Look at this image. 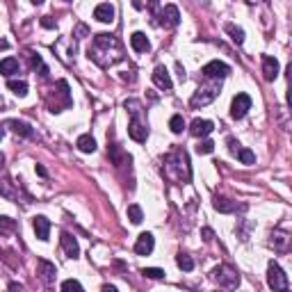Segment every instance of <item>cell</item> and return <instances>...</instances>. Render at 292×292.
<instances>
[{
	"instance_id": "35",
	"label": "cell",
	"mask_w": 292,
	"mask_h": 292,
	"mask_svg": "<svg viewBox=\"0 0 292 292\" xmlns=\"http://www.w3.org/2000/svg\"><path fill=\"white\" fill-rule=\"evenodd\" d=\"M124 108L128 110V112L133 114V119H135L137 114H140V110H142V103H140V101H135V98H130V101H126V103H124Z\"/></svg>"
},
{
	"instance_id": "30",
	"label": "cell",
	"mask_w": 292,
	"mask_h": 292,
	"mask_svg": "<svg viewBox=\"0 0 292 292\" xmlns=\"http://www.w3.org/2000/svg\"><path fill=\"white\" fill-rule=\"evenodd\" d=\"M169 128H171L173 135H180L185 128V119H183V114H173L171 119H169Z\"/></svg>"
},
{
	"instance_id": "10",
	"label": "cell",
	"mask_w": 292,
	"mask_h": 292,
	"mask_svg": "<svg viewBox=\"0 0 292 292\" xmlns=\"http://www.w3.org/2000/svg\"><path fill=\"white\" fill-rule=\"evenodd\" d=\"M60 242H62V251L66 254V258H78L80 256V247H78L76 238L71 235V233H62L60 235Z\"/></svg>"
},
{
	"instance_id": "37",
	"label": "cell",
	"mask_w": 292,
	"mask_h": 292,
	"mask_svg": "<svg viewBox=\"0 0 292 292\" xmlns=\"http://www.w3.org/2000/svg\"><path fill=\"white\" fill-rule=\"evenodd\" d=\"M87 34H89L87 25H85V23H80V25L76 27V32H73V37H76V39H82V37H87Z\"/></svg>"
},
{
	"instance_id": "5",
	"label": "cell",
	"mask_w": 292,
	"mask_h": 292,
	"mask_svg": "<svg viewBox=\"0 0 292 292\" xmlns=\"http://www.w3.org/2000/svg\"><path fill=\"white\" fill-rule=\"evenodd\" d=\"M217 94H219V85L199 87V89H196V94L192 96V101H189V105H192V108H203V105H208V103H212V101H215Z\"/></svg>"
},
{
	"instance_id": "16",
	"label": "cell",
	"mask_w": 292,
	"mask_h": 292,
	"mask_svg": "<svg viewBox=\"0 0 292 292\" xmlns=\"http://www.w3.org/2000/svg\"><path fill=\"white\" fill-rule=\"evenodd\" d=\"M94 18L101 23H112L114 21V7L110 5V2H101V5H96V9H94Z\"/></svg>"
},
{
	"instance_id": "17",
	"label": "cell",
	"mask_w": 292,
	"mask_h": 292,
	"mask_svg": "<svg viewBox=\"0 0 292 292\" xmlns=\"http://www.w3.org/2000/svg\"><path fill=\"white\" fill-rule=\"evenodd\" d=\"M130 46H133V50H137V53H148V50H151V41L146 39L144 32L130 34Z\"/></svg>"
},
{
	"instance_id": "11",
	"label": "cell",
	"mask_w": 292,
	"mask_h": 292,
	"mask_svg": "<svg viewBox=\"0 0 292 292\" xmlns=\"http://www.w3.org/2000/svg\"><path fill=\"white\" fill-rule=\"evenodd\" d=\"M153 247H155V240H153L151 233H142L135 242V254L137 256H148L153 254Z\"/></svg>"
},
{
	"instance_id": "23",
	"label": "cell",
	"mask_w": 292,
	"mask_h": 292,
	"mask_svg": "<svg viewBox=\"0 0 292 292\" xmlns=\"http://www.w3.org/2000/svg\"><path fill=\"white\" fill-rule=\"evenodd\" d=\"M288 242H290L288 233H283V231H274V233H272V247H274L276 251H286L288 249Z\"/></svg>"
},
{
	"instance_id": "20",
	"label": "cell",
	"mask_w": 292,
	"mask_h": 292,
	"mask_svg": "<svg viewBox=\"0 0 292 292\" xmlns=\"http://www.w3.org/2000/svg\"><path fill=\"white\" fill-rule=\"evenodd\" d=\"M7 128H11V133H16V135H21V137H34L32 126L25 124V121L9 119V121H7Z\"/></svg>"
},
{
	"instance_id": "12",
	"label": "cell",
	"mask_w": 292,
	"mask_h": 292,
	"mask_svg": "<svg viewBox=\"0 0 292 292\" xmlns=\"http://www.w3.org/2000/svg\"><path fill=\"white\" fill-rule=\"evenodd\" d=\"M215 130V124L208 119H194L192 124H189V133L194 137H208Z\"/></svg>"
},
{
	"instance_id": "27",
	"label": "cell",
	"mask_w": 292,
	"mask_h": 292,
	"mask_svg": "<svg viewBox=\"0 0 292 292\" xmlns=\"http://www.w3.org/2000/svg\"><path fill=\"white\" fill-rule=\"evenodd\" d=\"M7 87H9L11 94H16L18 98L27 96V82H23V80H9V82H7Z\"/></svg>"
},
{
	"instance_id": "29",
	"label": "cell",
	"mask_w": 292,
	"mask_h": 292,
	"mask_svg": "<svg viewBox=\"0 0 292 292\" xmlns=\"http://www.w3.org/2000/svg\"><path fill=\"white\" fill-rule=\"evenodd\" d=\"M228 34H231V39L235 43H242L244 41V30L242 27H238V25H233V23H226V27H224Z\"/></svg>"
},
{
	"instance_id": "13",
	"label": "cell",
	"mask_w": 292,
	"mask_h": 292,
	"mask_svg": "<svg viewBox=\"0 0 292 292\" xmlns=\"http://www.w3.org/2000/svg\"><path fill=\"white\" fill-rule=\"evenodd\" d=\"M263 76H265L267 82L276 80V76H279V60H276V57L263 55Z\"/></svg>"
},
{
	"instance_id": "41",
	"label": "cell",
	"mask_w": 292,
	"mask_h": 292,
	"mask_svg": "<svg viewBox=\"0 0 292 292\" xmlns=\"http://www.w3.org/2000/svg\"><path fill=\"white\" fill-rule=\"evenodd\" d=\"M101 292H119V290H117L114 286H103V288H101Z\"/></svg>"
},
{
	"instance_id": "39",
	"label": "cell",
	"mask_w": 292,
	"mask_h": 292,
	"mask_svg": "<svg viewBox=\"0 0 292 292\" xmlns=\"http://www.w3.org/2000/svg\"><path fill=\"white\" fill-rule=\"evenodd\" d=\"M203 240H206V242H212V240H215V233H212V228H203Z\"/></svg>"
},
{
	"instance_id": "1",
	"label": "cell",
	"mask_w": 292,
	"mask_h": 292,
	"mask_svg": "<svg viewBox=\"0 0 292 292\" xmlns=\"http://www.w3.org/2000/svg\"><path fill=\"white\" fill-rule=\"evenodd\" d=\"M87 55H89V60H94L98 66H103V69L117 64V62L124 57V53H121V41L114 37V34H108V32L94 34V41H92V46H89V50H87Z\"/></svg>"
},
{
	"instance_id": "42",
	"label": "cell",
	"mask_w": 292,
	"mask_h": 292,
	"mask_svg": "<svg viewBox=\"0 0 292 292\" xmlns=\"http://www.w3.org/2000/svg\"><path fill=\"white\" fill-rule=\"evenodd\" d=\"M37 173H39V176H43V178H46V176H48V173H46V169H43L41 164H37Z\"/></svg>"
},
{
	"instance_id": "9",
	"label": "cell",
	"mask_w": 292,
	"mask_h": 292,
	"mask_svg": "<svg viewBox=\"0 0 292 292\" xmlns=\"http://www.w3.org/2000/svg\"><path fill=\"white\" fill-rule=\"evenodd\" d=\"M153 82H155L157 89H162V92H169L173 87V80L171 76H169V71L164 69V66H155L153 69Z\"/></svg>"
},
{
	"instance_id": "44",
	"label": "cell",
	"mask_w": 292,
	"mask_h": 292,
	"mask_svg": "<svg viewBox=\"0 0 292 292\" xmlns=\"http://www.w3.org/2000/svg\"><path fill=\"white\" fill-rule=\"evenodd\" d=\"M0 140H2V128H0Z\"/></svg>"
},
{
	"instance_id": "31",
	"label": "cell",
	"mask_w": 292,
	"mask_h": 292,
	"mask_svg": "<svg viewBox=\"0 0 292 292\" xmlns=\"http://www.w3.org/2000/svg\"><path fill=\"white\" fill-rule=\"evenodd\" d=\"M176 265H178L183 272H192V270H194V260L189 258L187 254H178V258H176Z\"/></svg>"
},
{
	"instance_id": "21",
	"label": "cell",
	"mask_w": 292,
	"mask_h": 292,
	"mask_svg": "<svg viewBox=\"0 0 292 292\" xmlns=\"http://www.w3.org/2000/svg\"><path fill=\"white\" fill-rule=\"evenodd\" d=\"M0 73L7 78H11L14 73H18V60L16 57H5V60H0Z\"/></svg>"
},
{
	"instance_id": "14",
	"label": "cell",
	"mask_w": 292,
	"mask_h": 292,
	"mask_svg": "<svg viewBox=\"0 0 292 292\" xmlns=\"http://www.w3.org/2000/svg\"><path fill=\"white\" fill-rule=\"evenodd\" d=\"M32 228H34V233H37V238L41 240V242H46V240H48V235H50V222L43 215L34 217V219H32Z\"/></svg>"
},
{
	"instance_id": "25",
	"label": "cell",
	"mask_w": 292,
	"mask_h": 292,
	"mask_svg": "<svg viewBox=\"0 0 292 292\" xmlns=\"http://www.w3.org/2000/svg\"><path fill=\"white\" fill-rule=\"evenodd\" d=\"M0 194L5 196L7 201H18V192L11 187V180L0 178Z\"/></svg>"
},
{
	"instance_id": "26",
	"label": "cell",
	"mask_w": 292,
	"mask_h": 292,
	"mask_svg": "<svg viewBox=\"0 0 292 292\" xmlns=\"http://www.w3.org/2000/svg\"><path fill=\"white\" fill-rule=\"evenodd\" d=\"M16 228H18L16 219H11V217H0V235H11Z\"/></svg>"
},
{
	"instance_id": "18",
	"label": "cell",
	"mask_w": 292,
	"mask_h": 292,
	"mask_svg": "<svg viewBox=\"0 0 292 292\" xmlns=\"http://www.w3.org/2000/svg\"><path fill=\"white\" fill-rule=\"evenodd\" d=\"M108 153H110V157H112V162L117 164V167H124V164H130V162H133V157H130L128 153L121 151V146H117V144L108 146Z\"/></svg>"
},
{
	"instance_id": "4",
	"label": "cell",
	"mask_w": 292,
	"mask_h": 292,
	"mask_svg": "<svg viewBox=\"0 0 292 292\" xmlns=\"http://www.w3.org/2000/svg\"><path fill=\"white\" fill-rule=\"evenodd\" d=\"M267 286L274 292H288V274L276 263H270L267 267Z\"/></svg>"
},
{
	"instance_id": "34",
	"label": "cell",
	"mask_w": 292,
	"mask_h": 292,
	"mask_svg": "<svg viewBox=\"0 0 292 292\" xmlns=\"http://www.w3.org/2000/svg\"><path fill=\"white\" fill-rule=\"evenodd\" d=\"M142 274L146 276V279H164V270H157V267H144L142 270Z\"/></svg>"
},
{
	"instance_id": "38",
	"label": "cell",
	"mask_w": 292,
	"mask_h": 292,
	"mask_svg": "<svg viewBox=\"0 0 292 292\" xmlns=\"http://www.w3.org/2000/svg\"><path fill=\"white\" fill-rule=\"evenodd\" d=\"M228 151L233 153V155H238V151H240V144L235 140H228Z\"/></svg>"
},
{
	"instance_id": "33",
	"label": "cell",
	"mask_w": 292,
	"mask_h": 292,
	"mask_svg": "<svg viewBox=\"0 0 292 292\" xmlns=\"http://www.w3.org/2000/svg\"><path fill=\"white\" fill-rule=\"evenodd\" d=\"M238 157H240V162L242 164H256V155L249 151V148H240Z\"/></svg>"
},
{
	"instance_id": "3",
	"label": "cell",
	"mask_w": 292,
	"mask_h": 292,
	"mask_svg": "<svg viewBox=\"0 0 292 292\" xmlns=\"http://www.w3.org/2000/svg\"><path fill=\"white\" fill-rule=\"evenodd\" d=\"M210 276H212V281H215L219 288H224V290H235V288L240 286V274L233 270L231 265L215 267V270L210 272Z\"/></svg>"
},
{
	"instance_id": "36",
	"label": "cell",
	"mask_w": 292,
	"mask_h": 292,
	"mask_svg": "<svg viewBox=\"0 0 292 292\" xmlns=\"http://www.w3.org/2000/svg\"><path fill=\"white\" fill-rule=\"evenodd\" d=\"M215 151V144H212L210 140H203L199 142V146H196V153H201V155H208V153Z\"/></svg>"
},
{
	"instance_id": "32",
	"label": "cell",
	"mask_w": 292,
	"mask_h": 292,
	"mask_svg": "<svg viewBox=\"0 0 292 292\" xmlns=\"http://www.w3.org/2000/svg\"><path fill=\"white\" fill-rule=\"evenodd\" d=\"M62 292H85V288H82L80 281H76V279H66V281L62 283Z\"/></svg>"
},
{
	"instance_id": "8",
	"label": "cell",
	"mask_w": 292,
	"mask_h": 292,
	"mask_svg": "<svg viewBox=\"0 0 292 292\" xmlns=\"http://www.w3.org/2000/svg\"><path fill=\"white\" fill-rule=\"evenodd\" d=\"M228 73H231V66L219 62V60H212L203 66V76L206 78H219V80H222V78H226Z\"/></svg>"
},
{
	"instance_id": "6",
	"label": "cell",
	"mask_w": 292,
	"mask_h": 292,
	"mask_svg": "<svg viewBox=\"0 0 292 292\" xmlns=\"http://www.w3.org/2000/svg\"><path fill=\"white\" fill-rule=\"evenodd\" d=\"M249 110H251V96L249 94H238V96L233 98V103H231V117L233 119H244Z\"/></svg>"
},
{
	"instance_id": "40",
	"label": "cell",
	"mask_w": 292,
	"mask_h": 292,
	"mask_svg": "<svg viewBox=\"0 0 292 292\" xmlns=\"http://www.w3.org/2000/svg\"><path fill=\"white\" fill-rule=\"evenodd\" d=\"M41 25H43V27H55V21H53L50 16H43V18H41Z\"/></svg>"
},
{
	"instance_id": "7",
	"label": "cell",
	"mask_w": 292,
	"mask_h": 292,
	"mask_svg": "<svg viewBox=\"0 0 292 292\" xmlns=\"http://www.w3.org/2000/svg\"><path fill=\"white\" fill-rule=\"evenodd\" d=\"M157 23L162 27H176L180 23V14H178V7L176 5H164L157 14Z\"/></svg>"
},
{
	"instance_id": "24",
	"label": "cell",
	"mask_w": 292,
	"mask_h": 292,
	"mask_svg": "<svg viewBox=\"0 0 292 292\" xmlns=\"http://www.w3.org/2000/svg\"><path fill=\"white\" fill-rule=\"evenodd\" d=\"M212 206H215V210L224 212V215H228V212H235V203H233L231 199H226V196H215Z\"/></svg>"
},
{
	"instance_id": "19",
	"label": "cell",
	"mask_w": 292,
	"mask_h": 292,
	"mask_svg": "<svg viewBox=\"0 0 292 292\" xmlns=\"http://www.w3.org/2000/svg\"><path fill=\"white\" fill-rule=\"evenodd\" d=\"M55 274H57V270H55L53 263H48V260H39V276H41V281L46 283V286L55 283Z\"/></svg>"
},
{
	"instance_id": "28",
	"label": "cell",
	"mask_w": 292,
	"mask_h": 292,
	"mask_svg": "<svg viewBox=\"0 0 292 292\" xmlns=\"http://www.w3.org/2000/svg\"><path fill=\"white\" fill-rule=\"evenodd\" d=\"M126 215H128V219L133 224H142L144 222V212H142V208L137 206V203H133V206H128V210H126Z\"/></svg>"
},
{
	"instance_id": "22",
	"label": "cell",
	"mask_w": 292,
	"mask_h": 292,
	"mask_svg": "<svg viewBox=\"0 0 292 292\" xmlns=\"http://www.w3.org/2000/svg\"><path fill=\"white\" fill-rule=\"evenodd\" d=\"M76 146H78V151L80 153H94L96 151V140H94L92 135H80L76 142Z\"/></svg>"
},
{
	"instance_id": "2",
	"label": "cell",
	"mask_w": 292,
	"mask_h": 292,
	"mask_svg": "<svg viewBox=\"0 0 292 292\" xmlns=\"http://www.w3.org/2000/svg\"><path fill=\"white\" fill-rule=\"evenodd\" d=\"M164 162H167V173L171 178L180 180V183H187L192 171H189V160H187V155H185V151H176L173 155H169Z\"/></svg>"
},
{
	"instance_id": "43",
	"label": "cell",
	"mask_w": 292,
	"mask_h": 292,
	"mask_svg": "<svg viewBox=\"0 0 292 292\" xmlns=\"http://www.w3.org/2000/svg\"><path fill=\"white\" fill-rule=\"evenodd\" d=\"M2 164H5V155L0 153V169H2Z\"/></svg>"
},
{
	"instance_id": "15",
	"label": "cell",
	"mask_w": 292,
	"mask_h": 292,
	"mask_svg": "<svg viewBox=\"0 0 292 292\" xmlns=\"http://www.w3.org/2000/svg\"><path fill=\"white\" fill-rule=\"evenodd\" d=\"M128 135L133 137L135 142H146V137H148V128H146V124H142L140 119H133L128 126Z\"/></svg>"
}]
</instances>
